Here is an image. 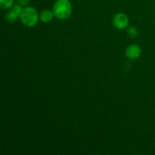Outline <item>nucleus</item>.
<instances>
[{
    "label": "nucleus",
    "instance_id": "1",
    "mask_svg": "<svg viewBox=\"0 0 155 155\" xmlns=\"http://www.w3.org/2000/svg\"><path fill=\"white\" fill-rule=\"evenodd\" d=\"M53 12L58 19L64 20L70 18L72 13V6L69 0H56L53 5Z\"/></svg>",
    "mask_w": 155,
    "mask_h": 155
},
{
    "label": "nucleus",
    "instance_id": "2",
    "mask_svg": "<svg viewBox=\"0 0 155 155\" xmlns=\"http://www.w3.org/2000/svg\"><path fill=\"white\" fill-rule=\"evenodd\" d=\"M39 17L37 11L34 8L27 7L23 9L20 18L23 24L27 27H31L37 24Z\"/></svg>",
    "mask_w": 155,
    "mask_h": 155
},
{
    "label": "nucleus",
    "instance_id": "3",
    "mask_svg": "<svg viewBox=\"0 0 155 155\" xmlns=\"http://www.w3.org/2000/svg\"><path fill=\"white\" fill-rule=\"evenodd\" d=\"M112 21L114 26L119 30H124L129 25L128 17L124 13H118L115 15Z\"/></svg>",
    "mask_w": 155,
    "mask_h": 155
},
{
    "label": "nucleus",
    "instance_id": "4",
    "mask_svg": "<svg viewBox=\"0 0 155 155\" xmlns=\"http://www.w3.org/2000/svg\"><path fill=\"white\" fill-rule=\"evenodd\" d=\"M141 53H142V48L139 45L136 44L130 45V46L127 47L125 51L126 57L130 60H136L141 55Z\"/></svg>",
    "mask_w": 155,
    "mask_h": 155
},
{
    "label": "nucleus",
    "instance_id": "5",
    "mask_svg": "<svg viewBox=\"0 0 155 155\" xmlns=\"http://www.w3.org/2000/svg\"><path fill=\"white\" fill-rule=\"evenodd\" d=\"M54 15V12H51L49 10H45L41 12L40 15H39V18H40L42 22L48 23L52 20Z\"/></svg>",
    "mask_w": 155,
    "mask_h": 155
},
{
    "label": "nucleus",
    "instance_id": "6",
    "mask_svg": "<svg viewBox=\"0 0 155 155\" xmlns=\"http://www.w3.org/2000/svg\"><path fill=\"white\" fill-rule=\"evenodd\" d=\"M14 0H0V6L2 9H8L12 7Z\"/></svg>",
    "mask_w": 155,
    "mask_h": 155
},
{
    "label": "nucleus",
    "instance_id": "7",
    "mask_svg": "<svg viewBox=\"0 0 155 155\" xmlns=\"http://www.w3.org/2000/svg\"><path fill=\"white\" fill-rule=\"evenodd\" d=\"M18 17H20L19 15H18L16 12H14L13 10H12L10 12H8V13L7 14V15H6V19H7V21H8V22L13 23L14 21H16L17 18H18Z\"/></svg>",
    "mask_w": 155,
    "mask_h": 155
},
{
    "label": "nucleus",
    "instance_id": "8",
    "mask_svg": "<svg viewBox=\"0 0 155 155\" xmlns=\"http://www.w3.org/2000/svg\"><path fill=\"white\" fill-rule=\"evenodd\" d=\"M127 33H128V35L130 36V37L135 38L137 36L138 30L136 27H130V28H128V30H127Z\"/></svg>",
    "mask_w": 155,
    "mask_h": 155
},
{
    "label": "nucleus",
    "instance_id": "9",
    "mask_svg": "<svg viewBox=\"0 0 155 155\" xmlns=\"http://www.w3.org/2000/svg\"><path fill=\"white\" fill-rule=\"evenodd\" d=\"M17 1L21 5H27L30 3V0H17Z\"/></svg>",
    "mask_w": 155,
    "mask_h": 155
}]
</instances>
